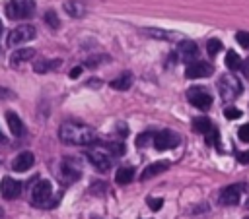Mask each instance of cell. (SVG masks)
Here are the masks:
<instances>
[{
    "label": "cell",
    "instance_id": "cell-1",
    "mask_svg": "<svg viewBox=\"0 0 249 219\" xmlns=\"http://www.w3.org/2000/svg\"><path fill=\"white\" fill-rule=\"evenodd\" d=\"M58 138H60V141H64L68 145H88V143L95 141L93 130L89 126L78 124V122H64L58 128Z\"/></svg>",
    "mask_w": 249,
    "mask_h": 219
},
{
    "label": "cell",
    "instance_id": "cell-2",
    "mask_svg": "<svg viewBox=\"0 0 249 219\" xmlns=\"http://www.w3.org/2000/svg\"><path fill=\"white\" fill-rule=\"evenodd\" d=\"M35 14V0H10L6 4V16L10 19H27Z\"/></svg>",
    "mask_w": 249,
    "mask_h": 219
},
{
    "label": "cell",
    "instance_id": "cell-3",
    "mask_svg": "<svg viewBox=\"0 0 249 219\" xmlns=\"http://www.w3.org/2000/svg\"><path fill=\"white\" fill-rule=\"evenodd\" d=\"M218 91H220V97L224 101H233L243 91V85H241V81L235 76L226 74V76H222L218 79Z\"/></svg>",
    "mask_w": 249,
    "mask_h": 219
},
{
    "label": "cell",
    "instance_id": "cell-4",
    "mask_svg": "<svg viewBox=\"0 0 249 219\" xmlns=\"http://www.w3.org/2000/svg\"><path fill=\"white\" fill-rule=\"evenodd\" d=\"M187 99L191 105H195L200 110H208L212 107V95L204 87H198V85L187 89Z\"/></svg>",
    "mask_w": 249,
    "mask_h": 219
},
{
    "label": "cell",
    "instance_id": "cell-5",
    "mask_svg": "<svg viewBox=\"0 0 249 219\" xmlns=\"http://www.w3.org/2000/svg\"><path fill=\"white\" fill-rule=\"evenodd\" d=\"M53 198V186L49 180H39L33 190H31V202L33 205H39V207H45L49 205V200Z\"/></svg>",
    "mask_w": 249,
    "mask_h": 219
},
{
    "label": "cell",
    "instance_id": "cell-6",
    "mask_svg": "<svg viewBox=\"0 0 249 219\" xmlns=\"http://www.w3.org/2000/svg\"><path fill=\"white\" fill-rule=\"evenodd\" d=\"M35 37V27L33 25H19L8 33V47H18L21 43H27Z\"/></svg>",
    "mask_w": 249,
    "mask_h": 219
},
{
    "label": "cell",
    "instance_id": "cell-7",
    "mask_svg": "<svg viewBox=\"0 0 249 219\" xmlns=\"http://www.w3.org/2000/svg\"><path fill=\"white\" fill-rule=\"evenodd\" d=\"M241 192H243V184H241V182H237V184H230V186H226V188L220 190L218 202H220L222 205H235V203H239Z\"/></svg>",
    "mask_w": 249,
    "mask_h": 219
},
{
    "label": "cell",
    "instance_id": "cell-8",
    "mask_svg": "<svg viewBox=\"0 0 249 219\" xmlns=\"http://www.w3.org/2000/svg\"><path fill=\"white\" fill-rule=\"evenodd\" d=\"M179 145V136L171 130H161L154 136V147L158 151H163V149H171V147H177Z\"/></svg>",
    "mask_w": 249,
    "mask_h": 219
},
{
    "label": "cell",
    "instance_id": "cell-9",
    "mask_svg": "<svg viewBox=\"0 0 249 219\" xmlns=\"http://www.w3.org/2000/svg\"><path fill=\"white\" fill-rule=\"evenodd\" d=\"M210 74H212V64L210 62H204V60H193V62H189V66L185 70V76L189 79L208 78Z\"/></svg>",
    "mask_w": 249,
    "mask_h": 219
},
{
    "label": "cell",
    "instance_id": "cell-10",
    "mask_svg": "<svg viewBox=\"0 0 249 219\" xmlns=\"http://www.w3.org/2000/svg\"><path fill=\"white\" fill-rule=\"evenodd\" d=\"M86 157H88V161H89L97 171H101V172H105V171L111 169V157H109L107 153H103V151L91 149V151H86Z\"/></svg>",
    "mask_w": 249,
    "mask_h": 219
},
{
    "label": "cell",
    "instance_id": "cell-11",
    "mask_svg": "<svg viewBox=\"0 0 249 219\" xmlns=\"http://www.w3.org/2000/svg\"><path fill=\"white\" fill-rule=\"evenodd\" d=\"M19 192H21V182L19 180H14L12 176H4L2 178V182H0V194H2V198L14 200V198L19 196Z\"/></svg>",
    "mask_w": 249,
    "mask_h": 219
},
{
    "label": "cell",
    "instance_id": "cell-12",
    "mask_svg": "<svg viewBox=\"0 0 249 219\" xmlns=\"http://www.w3.org/2000/svg\"><path fill=\"white\" fill-rule=\"evenodd\" d=\"M33 163H35V155H33L31 151H21V153H18V155L14 157L12 169L18 171V172H25L27 169L33 167Z\"/></svg>",
    "mask_w": 249,
    "mask_h": 219
},
{
    "label": "cell",
    "instance_id": "cell-13",
    "mask_svg": "<svg viewBox=\"0 0 249 219\" xmlns=\"http://www.w3.org/2000/svg\"><path fill=\"white\" fill-rule=\"evenodd\" d=\"M196 54H198L196 43H193V41H181V43H179V47H177V56H179L181 60L193 62V60L196 58Z\"/></svg>",
    "mask_w": 249,
    "mask_h": 219
},
{
    "label": "cell",
    "instance_id": "cell-14",
    "mask_svg": "<svg viewBox=\"0 0 249 219\" xmlns=\"http://www.w3.org/2000/svg\"><path fill=\"white\" fill-rule=\"evenodd\" d=\"M33 56H35V50L29 48V47H25V48H16V50L10 54V64H12V66H19V64L27 62V60H31Z\"/></svg>",
    "mask_w": 249,
    "mask_h": 219
},
{
    "label": "cell",
    "instance_id": "cell-15",
    "mask_svg": "<svg viewBox=\"0 0 249 219\" xmlns=\"http://www.w3.org/2000/svg\"><path fill=\"white\" fill-rule=\"evenodd\" d=\"M62 8L70 17H82L86 14V4L82 0H66Z\"/></svg>",
    "mask_w": 249,
    "mask_h": 219
},
{
    "label": "cell",
    "instance_id": "cell-16",
    "mask_svg": "<svg viewBox=\"0 0 249 219\" xmlns=\"http://www.w3.org/2000/svg\"><path fill=\"white\" fill-rule=\"evenodd\" d=\"M167 167H169V163H167V161H158V163H152V165H148V167L142 171L140 180H148V178H152V176H156V174H160V172L167 171Z\"/></svg>",
    "mask_w": 249,
    "mask_h": 219
},
{
    "label": "cell",
    "instance_id": "cell-17",
    "mask_svg": "<svg viewBox=\"0 0 249 219\" xmlns=\"http://www.w3.org/2000/svg\"><path fill=\"white\" fill-rule=\"evenodd\" d=\"M6 122H8L10 132H12L14 136H21V134H23V124H21V118H19L16 112L8 110V112H6Z\"/></svg>",
    "mask_w": 249,
    "mask_h": 219
},
{
    "label": "cell",
    "instance_id": "cell-18",
    "mask_svg": "<svg viewBox=\"0 0 249 219\" xmlns=\"http://www.w3.org/2000/svg\"><path fill=\"white\" fill-rule=\"evenodd\" d=\"M60 64H62L60 58H54V60H37V62L33 64V70H35L37 74H47V72L58 68Z\"/></svg>",
    "mask_w": 249,
    "mask_h": 219
},
{
    "label": "cell",
    "instance_id": "cell-19",
    "mask_svg": "<svg viewBox=\"0 0 249 219\" xmlns=\"http://www.w3.org/2000/svg\"><path fill=\"white\" fill-rule=\"evenodd\" d=\"M113 89H119V91H126L130 85H132V74L130 72H124L121 74L119 78H115L111 83H109Z\"/></svg>",
    "mask_w": 249,
    "mask_h": 219
},
{
    "label": "cell",
    "instance_id": "cell-20",
    "mask_svg": "<svg viewBox=\"0 0 249 219\" xmlns=\"http://www.w3.org/2000/svg\"><path fill=\"white\" fill-rule=\"evenodd\" d=\"M60 178H62L64 182H72V180L80 178V169H76V167H70V165L62 163V167H60Z\"/></svg>",
    "mask_w": 249,
    "mask_h": 219
},
{
    "label": "cell",
    "instance_id": "cell-21",
    "mask_svg": "<svg viewBox=\"0 0 249 219\" xmlns=\"http://www.w3.org/2000/svg\"><path fill=\"white\" fill-rule=\"evenodd\" d=\"M132 178H134L132 167H121L115 174V182H119V184H128V182H132Z\"/></svg>",
    "mask_w": 249,
    "mask_h": 219
},
{
    "label": "cell",
    "instance_id": "cell-22",
    "mask_svg": "<svg viewBox=\"0 0 249 219\" xmlns=\"http://www.w3.org/2000/svg\"><path fill=\"white\" fill-rule=\"evenodd\" d=\"M212 128H214V126H212V122H210V118H206V116H198V118H195V120H193V130H195V132L208 134Z\"/></svg>",
    "mask_w": 249,
    "mask_h": 219
},
{
    "label": "cell",
    "instance_id": "cell-23",
    "mask_svg": "<svg viewBox=\"0 0 249 219\" xmlns=\"http://www.w3.org/2000/svg\"><path fill=\"white\" fill-rule=\"evenodd\" d=\"M226 66H228L230 70H237V68H241V58L237 56L235 50H228V52H226Z\"/></svg>",
    "mask_w": 249,
    "mask_h": 219
},
{
    "label": "cell",
    "instance_id": "cell-24",
    "mask_svg": "<svg viewBox=\"0 0 249 219\" xmlns=\"http://www.w3.org/2000/svg\"><path fill=\"white\" fill-rule=\"evenodd\" d=\"M109 60H111V56H107V54H99V56H89V58L86 60V66H88V68H97V66H101V64L109 62Z\"/></svg>",
    "mask_w": 249,
    "mask_h": 219
},
{
    "label": "cell",
    "instance_id": "cell-25",
    "mask_svg": "<svg viewBox=\"0 0 249 219\" xmlns=\"http://www.w3.org/2000/svg\"><path fill=\"white\" fill-rule=\"evenodd\" d=\"M105 147H107V149H109V153H111V155H115V157H121V155L126 151L124 143H121V141H109V143H105Z\"/></svg>",
    "mask_w": 249,
    "mask_h": 219
},
{
    "label": "cell",
    "instance_id": "cell-26",
    "mask_svg": "<svg viewBox=\"0 0 249 219\" xmlns=\"http://www.w3.org/2000/svg\"><path fill=\"white\" fill-rule=\"evenodd\" d=\"M45 23H47L49 27H53V29H58V25H60V21H58V16H56V12H53V10H49V12L45 14Z\"/></svg>",
    "mask_w": 249,
    "mask_h": 219
},
{
    "label": "cell",
    "instance_id": "cell-27",
    "mask_svg": "<svg viewBox=\"0 0 249 219\" xmlns=\"http://www.w3.org/2000/svg\"><path fill=\"white\" fill-rule=\"evenodd\" d=\"M206 50H208L210 56H214V54H218V52L222 50V43H220L218 39H210V41L206 43Z\"/></svg>",
    "mask_w": 249,
    "mask_h": 219
},
{
    "label": "cell",
    "instance_id": "cell-28",
    "mask_svg": "<svg viewBox=\"0 0 249 219\" xmlns=\"http://www.w3.org/2000/svg\"><path fill=\"white\" fill-rule=\"evenodd\" d=\"M154 136H156V134H150V132L140 134V136L136 138V145H138V147H144V145H148L150 141L154 143Z\"/></svg>",
    "mask_w": 249,
    "mask_h": 219
},
{
    "label": "cell",
    "instance_id": "cell-29",
    "mask_svg": "<svg viewBox=\"0 0 249 219\" xmlns=\"http://www.w3.org/2000/svg\"><path fill=\"white\" fill-rule=\"evenodd\" d=\"M235 41H237L243 48H249V31H237V33H235Z\"/></svg>",
    "mask_w": 249,
    "mask_h": 219
},
{
    "label": "cell",
    "instance_id": "cell-30",
    "mask_svg": "<svg viewBox=\"0 0 249 219\" xmlns=\"http://www.w3.org/2000/svg\"><path fill=\"white\" fill-rule=\"evenodd\" d=\"M224 116L230 118V120H235V118L241 116V110H239V109H233V107H226V109H224Z\"/></svg>",
    "mask_w": 249,
    "mask_h": 219
},
{
    "label": "cell",
    "instance_id": "cell-31",
    "mask_svg": "<svg viewBox=\"0 0 249 219\" xmlns=\"http://www.w3.org/2000/svg\"><path fill=\"white\" fill-rule=\"evenodd\" d=\"M146 203H148V207H150V209L158 211V209L163 205V200H161V198H148V200H146Z\"/></svg>",
    "mask_w": 249,
    "mask_h": 219
},
{
    "label": "cell",
    "instance_id": "cell-32",
    "mask_svg": "<svg viewBox=\"0 0 249 219\" xmlns=\"http://www.w3.org/2000/svg\"><path fill=\"white\" fill-rule=\"evenodd\" d=\"M206 143H208V145H218V132H216V128H212V130L206 134Z\"/></svg>",
    "mask_w": 249,
    "mask_h": 219
},
{
    "label": "cell",
    "instance_id": "cell-33",
    "mask_svg": "<svg viewBox=\"0 0 249 219\" xmlns=\"http://www.w3.org/2000/svg\"><path fill=\"white\" fill-rule=\"evenodd\" d=\"M237 136H239V140H241V141H249V122H247V124H243V126L237 130Z\"/></svg>",
    "mask_w": 249,
    "mask_h": 219
},
{
    "label": "cell",
    "instance_id": "cell-34",
    "mask_svg": "<svg viewBox=\"0 0 249 219\" xmlns=\"http://www.w3.org/2000/svg\"><path fill=\"white\" fill-rule=\"evenodd\" d=\"M237 161H239V163H249V149L237 153Z\"/></svg>",
    "mask_w": 249,
    "mask_h": 219
},
{
    "label": "cell",
    "instance_id": "cell-35",
    "mask_svg": "<svg viewBox=\"0 0 249 219\" xmlns=\"http://www.w3.org/2000/svg\"><path fill=\"white\" fill-rule=\"evenodd\" d=\"M14 97V93L10 91V89H6V87H0V99H12Z\"/></svg>",
    "mask_w": 249,
    "mask_h": 219
},
{
    "label": "cell",
    "instance_id": "cell-36",
    "mask_svg": "<svg viewBox=\"0 0 249 219\" xmlns=\"http://www.w3.org/2000/svg\"><path fill=\"white\" fill-rule=\"evenodd\" d=\"M80 74H82V66H76V68L70 70V78H72V79H76Z\"/></svg>",
    "mask_w": 249,
    "mask_h": 219
},
{
    "label": "cell",
    "instance_id": "cell-37",
    "mask_svg": "<svg viewBox=\"0 0 249 219\" xmlns=\"http://www.w3.org/2000/svg\"><path fill=\"white\" fill-rule=\"evenodd\" d=\"M241 70H243V74H245V76H249V60L241 62Z\"/></svg>",
    "mask_w": 249,
    "mask_h": 219
},
{
    "label": "cell",
    "instance_id": "cell-38",
    "mask_svg": "<svg viewBox=\"0 0 249 219\" xmlns=\"http://www.w3.org/2000/svg\"><path fill=\"white\" fill-rule=\"evenodd\" d=\"M4 141H6V136H4L2 130H0V143H4Z\"/></svg>",
    "mask_w": 249,
    "mask_h": 219
},
{
    "label": "cell",
    "instance_id": "cell-39",
    "mask_svg": "<svg viewBox=\"0 0 249 219\" xmlns=\"http://www.w3.org/2000/svg\"><path fill=\"white\" fill-rule=\"evenodd\" d=\"M245 205H247V209H249V198H247V203H245Z\"/></svg>",
    "mask_w": 249,
    "mask_h": 219
},
{
    "label": "cell",
    "instance_id": "cell-40",
    "mask_svg": "<svg viewBox=\"0 0 249 219\" xmlns=\"http://www.w3.org/2000/svg\"><path fill=\"white\" fill-rule=\"evenodd\" d=\"M0 31H2V21H0Z\"/></svg>",
    "mask_w": 249,
    "mask_h": 219
},
{
    "label": "cell",
    "instance_id": "cell-41",
    "mask_svg": "<svg viewBox=\"0 0 249 219\" xmlns=\"http://www.w3.org/2000/svg\"><path fill=\"white\" fill-rule=\"evenodd\" d=\"M91 219H99V217H91Z\"/></svg>",
    "mask_w": 249,
    "mask_h": 219
},
{
    "label": "cell",
    "instance_id": "cell-42",
    "mask_svg": "<svg viewBox=\"0 0 249 219\" xmlns=\"http://www.w3.org/2000/svg\"><path fill=\"white\" fill-rule=\"evenodd\" d=\"M245 219H247V217H245Z\"/></svg>",
    "mask_w": 249,
    "mask_h": 219
}]
</instances>
